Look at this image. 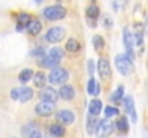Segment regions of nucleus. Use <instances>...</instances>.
Returning a JSON list of instances; mask_svg holds the SVG:
<instances>
[{"instance_id": "nucleus-1", "label": "nucleus", "mask_w": 148, "mask_h": 138, "mask_svg": "<svg viewBox=\"0 0 148 138\" xmlns=\"http://www.w3.org/2000/svg\"><path fill=\"white\" fill-rule=\"evenodd\" d=\"M114 63H115V68L118 69V72L121 75H124V76H127V75L134 72V63L125 53L124 55L122 53L116 55L115 59H114Z\"/></svg>"}, {"instance_id": "nucleus-2", "label": "nucleus", "mask_w": 148, "mask_h": 138, "mask_svg": "<svg viewBox=\"0 0 148 138\" xmlns=\"http://www.w3.org/2000/svg\"><path fill=\"white\" fill-rule=\"evenodd\" d=\"M43 17L48 19L50 22H55V20H62L66 17L68 14V10L66 7L63 6H59V4H52V6H48L43 9Z\"/></svg>"}, {"instance_id": "nucleus-3", "label": "nucleus", "mask_w": 148, "mask_h": 138, "mask_svg": "<svg viewBox=\"0 0 148 138\" xmlns=\"http://www.w3.org/2000/svg\"><path fill=\"white\" fill-rule=\"evenodd\" d=\"M68 79H69V72L65 68H59V66L52 68L48 76V81L52 85H63Z\"/></svg>"}, {"instance_id": "nucleus-4", "label": "nucleus", "mask_w": 148, "mask_h": 138, "mask_svg": "<svg viewBox=\"0 0 148 138\" xmlns=\"http://www.w3.org/2000/svg\"><path fill=\"white\" fill-rule=\"evenodd\" d=\"M66 36V29L62 27V26H53L50 27L49 30L46 32L45 35V41L48 43H52V45H56L59 42H62Z\"/></svg>"}, {"instance_id": "nucleus-5", "label": "nucleus", "mask_w": 148, "mask_h": 138, "mask_svg": "<svg viewBox=\"0 0 148 138\" xmlns=\"http://www.w3.org/2000/svg\"><path fill=\"white\" fill-rule=\"evenodd\" d=\"M122 41H124V45H125V55L132 60L135 58V52H134V35L131 32V29L127 26L124 27V32H122Z\"/></svg>"}, {"instance_id": "nucleus-6", "label": "nucleus", "mask_w": 148, "mask_h": 138, "mask_svg": "<svg viewBox=\"0 0 148 138\" xmlns=\"http://www.w3.org/2000/svg\"><path fill=\"white\" fill-rule=\"evenodd\" d=\"M55 112V104L52 102H46V101H40L35 105V114L38 117H42V118H48L50 115H53Z\"/></svg>"}, {"instance_id": "nucleus-7", "label": "nucleus", "mask_w": 148, "mask_h": 138, "mask_svg": "<svg viewBox=\"0 0 148 138\" xmlns=\"http://www.w3.org/2000/svg\"><path fill=\"white\" fill-rule=\"evenodd\" d=\"M97 69H98L99 78L102 81H109L111 76H112V72H111V65H109V60L106 58H99L98 63H97Z\"/></svg>"}, {"instance_id": "nucleus-8", "label": "nucleus", "mask_w": 148, "mask_h": 138, "mask_svg": "<svg viewBox=\"0 0 148 138\" xmlns=\"http://www.w3.org/2000/svg\"><path fill=\"white\" fill-rule=\"evenodd\" d=\"M55 118H56L58 124H60V125L65 127V125L73 124V121H75V114H73L71 109H60V111L56 112Z\"/></svg>"}, {"instance_id": "nucleus-9", "label": "nucleus", "mask_w": 148, "mask_h": 138, "mask_svg": "<svg viewBox=\"0 0 148 138\" xmlns=\"http://www.w3.org/2000/svg\"><path fill=\"white\" fill-rule=\"evenodd\" d=\"M39 96H40V101H46V102H52V104H56V101L59 99L58 91L53 87H43L39 92Z\"/></svg>"}, {"instance_id": "nucleus-10", "label": "nucleus", "mask_w": 148, "mask_h": 138, "mask_svg": "<svg viewBox=\"0 0 148 138\" xmlns=\"http://www.w3.org/2000/svg\"><path fill=\"white\" fill-rule=\"evenodd\" d=\"M99 14H101V10H99V7L95 3H92L91 6L86 7V20L89 22V26L91 27H95L97 26V20H98Z\"/></svg>"}, {"instance_id": "nucleus-11", "label": "nucleus", "mask_w": 148, "mask_h": 138, "mask_svg": "<svg viewBox=\"0 0 148 138\" xmlns=\"http://www.w3.org/2000/svg\"><path fill=\"white\" fill-rule=\"evenodd\" d=\"M114 130H115V125H114V122L111 121V118H105V119H102V121L99 122L97 134L101 133L102 137H108V135H111V134L114 133Z\"/></svg>"}, {"instance_id": "nucleus-12", "label": "nucleus", "mask_w": 148, "mask_h": 138, "mask_svg": "<svg viewBox=\"0 0 148 138\" xmlns=\"http://www.w3.org/2000/svg\"><path fill=\"white\" fill-rule=\"evenodd\" d=\"M124 108H125V111L128 112V115H130V118H131V121L135 124L137 122V111H135V104H134V98L132 96H125L124 98Z\"/></svg>"}, {"instance_id": "nucleus-13", "label": "nucleus", "mask_w": 148, "mask_h": 138, "mask_svg": "<svg viewBox=\"0 0 148 138\" xmlns=\"http://www.w3.org/2000/svg\"><path fill=\"white\" fill-rule=\"evenodd\" d=\"M58 95H59V98H62L63 101H72V99L75 98L76 92H75V88H73L72 85L63 84V85L60 87V89L58 91Z\"/></svg>"}, {"instance_id": "nucleus-14", "label": "nucleus", "mask_w": 148, "mask_h": 138, "mask_svg": "<svg viewBox=\"0 0 148 138\" xmlns=\"http://www.w3.org/2000/svg\"><path fill=\"white\" fill-rule=\"evenodd\" d=\"M22 134H23L25 138H43L42 131H40L39 127H36L35 124L25 125V127L22 128Z\"/></svg>"}, {"instance_id": "nucleus-15", "label": "nucleus", "mask_w": 148, "mask_h": 138, "mask_svg": "<svg viewBox=\"0 0 148 138\" xmlns=\"http://www.w3.org/2000/svg\"><path fill=\"white\" fill-rule=\"evenodd\" d=\"M99 122H101V119H98V117L88 115V118H86V133H88L89 135L97 134L98 127H99Z\"/></svg>"}, {"instance_id": "nucleus-16", "label": "nucleus", "mask_w": 148, "mask_h": 138, "mask_svg": "<svg viewBox=\"0 0 148 138\" xmlns=\"http://www.w3.org/2000/svg\"><path fill=\"white\" fill-rule=\"evenodd\" d=\"M32 98H33V89L32 88H29V87L19 88V98H17V101H20L22 104H25V102L30 101Z\"/></svg>"}, {"instance_id": "nucleus-17", "label": "nucleus", "mask_w": 148, "mask_h": 138, "mask_svg": "<svg viewBox=\"0 0 148 138\" xmlns=\"http://www.w3.org/2000/svg\"><path fill=\"white\" fill-rule=\"evenodd\" d=\"M114 125H115V128L121 133V134H127L128 133V130H130V124H128V119H127V117H118V119L114 122Z\"/></svg>"}, {"instance_id": "nucleus-18", "label": "nucleus", "mask_w": 148, "mask_h": 138, "mask_svg": "<svg viewBox=\"0 0 148 138\" xmlns=\"http://www.w3.org/2000/svg\"><path fill=\"white\" fill-rule=\"evenodd\" d=\"M65 50L69 52V53H76L81 50V42L75 38H69L65 43Z\"/></svg>"}, {"instance_id": "nucleus-19", "label": "nucleus", "mask_w": 148, "mask_h": 138, "mask_svg": "<svg viewBox=\"0 0 148 138\" xmlns=\"http://www.w3.org/2000/svg\"><path fill=\"white\" fill-rule=\"evenodd\" d=\"M33 85L36 87V88H43V87H46V82H48V78H46V75L42 72V71H39V72H36V73H33Z\"/></svg>"}, {"instance_id": "nucleus-20", "label": "nucleus", "mask_w": 148, "mask_h": 138, "mask_svg": "<svg viewBox=\"0 0 148 138\" xmlns=\"http://www.w3.org/2000/svg\"><path fill=\"white\" fill-rule=\"evenodd\" d=\"M49 134L52 135V137H55V138H62V137H65L66 130H65V127H63V125H60V124H50Z\"/></svg>"}, {"instance_id": "nucleus-21", "label": "nucleus", "mask_w": 148, "mask_h": 138, "mask_svg": "<svg viewBox=\"0 0 148 138\" xmlns=\"http://www.w3.org/2000/svg\"><path fill=\"white\" fill-rule=\"evenodd\" d=\"M26 27H27L29 35H32V36H38V35L42 32V27H43V26H42V23H40L39 20H36V19L33 20V19H32L30 23H29Z\"/></svg>"}, {"instance_id": "nucleus-22", "label": "nucleus", "mask_w": 148, "mask_h": 138, "mask_svg": "<svg viewBox=\"0 0 148 138\" xmlns=\"http://www.w3.org/2000/svg\"><path fill=\"white\" fill-rule=\"evenodd\" d=\"M88 111H89V115L98 117L99 114H101V111H102V101L101 99H92L89 102Z\"/></svg>"}, {"instance_id": "nucleus-23", "label": "nucleus", "mask_w": 148, "mask_h": 138, "mask_svg": "<svg viewBox=\"0 0 148 138\" xmlns=\"http://www.w3.org/2000/svg\"><path fill=\"white\" fill-rule=\"evenodd\" d=\"M32 78H33V71H32L30 68H25V69L19 73V82L23 84V85H26L27 82H30Z\"/></svg>"}, {"instance_id": "nucleus-24", "label": "nucleus", "mask_w": 148, "mask_h": 138, "mask_svg": "<svg viewBox=\"0 0 148 138\" xmlns=\"http://www.w3.org/2000/svg\"><path fill=\"white\" fill-rule=\"evenodd\" d=\"M30 20H32V16L29 14V13H26V12H22V13H19V16H17V25H20V26H27L29 23H30Z\"/></svg>"}, {"instance_id": "nucleus-25", "label": "nucleus", "mask_w": 148, "mask_h": 138, "mask_svg": "<svg viewBox=\"0 0 148 138\" xmlns=\"http://www.w3.org/2000/svg\"><path fill=\"white\" fill-rule=\"evenodd\" d=\"M124 91H125V88H124L122 85H119V87H118V89L109 96V99H112L114 102H116V105H119V102L122 101V96H124Z\"/></svg>"}, {"instance_id": "nucleus-26", "label": "nucleus", "mask_w": 148, "mask_h": 138, "mask_svg": "<svg viewBox=\"0 0 148 138\" xmlns=\"http://www.w3.org/2000/svg\"><path fill=\"white\" fill-rule=\"evenodd\" d=\"M92 45H94V47H95V50L99 52V50H102V49L105 47V41H103L102 36L95 35V36L92 38Z\"/></svg>"}, {"instance_id": "nucleus-27", "label": "nucleus", "mask_w": 148, "mask_h": 138, "mask_svg": "<svg viewBox=\"0 0 148 138\" xmlns=\"http://www.w3.org/2000/svg\"><path fill=\"white\" fill-rule=\"evenodd\" d=\"M103 114H105L106 118H112V117L119 115V109H118L116 106H111V105H108V106L103 109Z\"/></svg>"}, {"instance_id": "nucleus-28", "label": "nucleus", "mask_w": 148, "mask_h": 138, "mask_svg": "<svg viewBox=\"0 0 148 138\" xmlns=\"http://www.w3.org/2000/svg\"><path fill=\"white\" fill-rule=\"evenodd\" d=\"M45 53H46V50H45V47H42V46H39V47H35L33 50H30V56H33V58H40V56H45Z\"/></svg>"}, {"instance_id": "nucleus-29", "label": "nucleus", "mask_w": 148, "mask_h": 138, "mask_svg": "<svg viewBox=\"0 0 148 138\" xmlns=\"http://www.w3.org/2000/svg\"><path fill=\"white\" fill-rule=\"evenodd\" d=\"M86 88H88V93H89V95H94V92H95V88H97V82H95V79H94V78H89Z\"/></svg>"}, {"instance_id": "nucleus-30", "label": "nucleus", "mask_w": 148, "mask_h": 138, "mask_svg": "<svg viewBox=\"0 0 148 138\" xmlns=\"http://www.w3.org/2000/svg\"><path fill=\"white\" fill-rule=\"evenodd\" d=\"M86 68H88V73H89V75H92V73L95 72V62H94L92 59H89V60H88V63H86Z\"/></svg>"}, {"instance_id": "nucleus-31", "label": "nucleus", "mask_w": 148, "mask_h": 138, "mask_svg": "<svg viewBox=\"0 0 148 138\" xmlns=\"http://www.w3.org/2000/svg\"><path fill=\"white\" fill-rule=\"evenodd\" d=\"M10 98H12L13 101H17V98H19V89H17V88H13V89L10 91Z\"/></svg>"}, {"instance_id": "nucleus-32", "label": "nucleus", "mask_w": 148, "mask_h": 138, "mask_svg": "<svg viewBox=\"0 0 148 138\" xmlns=\"http://www.w3.org/2000/svg\"><path fill=\"white\" fill-rule=\"evenodd\" d=\"M99 92H101V85H98V84H97V88H95L94 95H99Z\"/></svg>"}, {"instance_id": "nucleus-33", "label": "nucleus", "mask_w": 148, "mask_h": 138, "mask_svg": "<svg viewBox=\"0 0 148 138\" xmlns=\"http://www.w3.org/2000/svg\"><path fill=\"white\" fill-rule=\"evenodd\" d=\"M35 1H36V4H40V3H42L43 0H35Z\"/></svg>"}, {"instance_id": "nucleus-34", "label": "nucleus", "mask_w": 148, "mask_h": 138, "mask_svg": "<svg viewBox=\"0 0 148 138\" xmlns=\"http://www.w3.org/2000/svg\"><path fill=\"white\" fill-rule=\"evenodd\" d=\"M99 138H106V137H99Z\"/></svg>"}, {"instance_id": "nucleus-35", "label": "nucleus", "mask_w": 148, "mask_h": 138, "mask_svg": "<svg viewBox=\"0 0 148 138\" xmlns=\"http://www.w3.org/2000/svg\"><path fill=\"white\" fill-rule=\"evenodd\" d=\"M92 1H95V0H92Z\"/></svg>"}]
</instances>
